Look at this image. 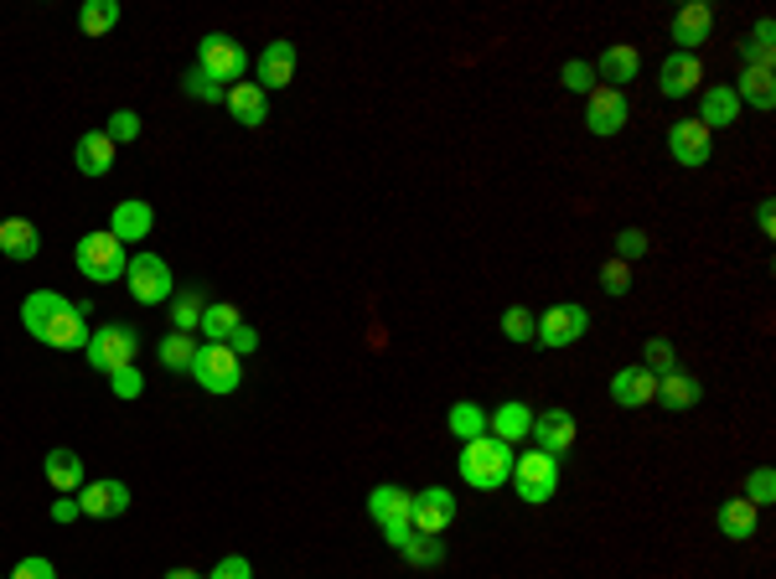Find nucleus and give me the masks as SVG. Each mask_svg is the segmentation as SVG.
Instances as JSON below:
<instances>
[{
    "label": "nucleus",
    "mask_w": 776,
    "mask_h": 579,
    "mask_svg": "<svg viewBox=\"0 0 776 579\" xmlns=\"http://www.w3.org/2000/svg\"><path fill=\"white\" fill-rule=\"evenodd\" d=\"M513 477V445H502L498 435H481L461 445V481L477 492H498Z\"/></svg>",
    "instance_id": "nucleus-1"
},
{
    "label": "nucleus",
    "mask_w": 776,
    "mask_h": 579,
    "mask_svg": "<svg viewBox=\"0 0 776 579\" xmlns=\"http://www.w3.org/2000/svg\"><path fill=\"white\" fill-rule=\"evenodd\" d=\"M73 264H79V275L83 280H94V285H115L124 280V243L109 233V228H99V233H83L79 249H73Z\"/></svg>",
    "instance_id": "nucleus-2"
},
{
    "label": "nucleus",
    "mask_w": 776,
    "mask_h": 579,
    "mask_svg": "<svg viewBox=\"0 0 776 579\" xmlns=\"http://www.w3.org/2000/svg\"><path fill=\"white\" fill-rule=\"evenodd\" d=\"M187 378L198 383V388H207V394H234L243 383V362L223 347V341H202L198 358H192V367H187Z\"/></svg>",
    "instance_id": "nucleus-3"
},
{
    "label": "nucleus",
    "mask_w": 776,
    "mask_h": 579,
    "mask_svg": "<svg viewBox=\"0 0 776 579\" xmlns=\"http://www.w3.org/2000/svg\"><path fill=\"white\" fill-rule=\"evenodd\" d=\"M513 492L523 502H528V507H544V502L554 497L559 492V460L554 456H544V450H523V456H513Z\"/></svg>",
    "instance_id": "nucleus-4"
},
{
    "label": "nucleus",
    "mask_w": 776,
    "mask_h": 579,
    "mask_svg": "<svg viewBox=\"0 0 776 579\" xmlns=\"http://www.w3.org/2000/svg\"><path fill=\"white\" fill-rule=\"evenodd\" d=\"M198 68L207 73L213 83H243L249 79V52H243L234 37H223V32H213V37L198 41Z\"/></svg>",
    "instance_id": "nucleus-5"
},
{
    "label": "nucleus",
    "mask_w": 776,
    "mask_h": 579,
    "mask_svg": "<svg viewBox=\"0 0 776 579\" xmlns=\"http://www.w3.org/2000/svg\"><path fill=\"white\" fill-rule=\"evenodd\" d=\"M140 352V337L135 326H99L94 337H88V347H83V358H88V367H99V373H120V367H130Z\"/></svg>",
    "instance_id": "nucleus-6"
},
{
    "label": "nucleus",
    "mask_w": 776,
    "mask_h": 579,
    "mask_svg": "<svg viewBox=\"0 0 776 579\" xmlns=\"http://www.w3.org/2000/svg\"><path fill=\"white\" fill-rule=\"evenodd\" d=\"M124 285H130V295H135L140 305H166V300L177 295V290H171V264L160 260V254H130Z\"/></svg>",
    "instance_id": "nucleus-7"
},
{
    "label": "nucleus",
    "mask_w": 776,
    "mask_h": 579,
    "mask_svg": "<svg viewBox=\"0 0 776 579\" xmlns=\"http://www.w3.org/2000/svg\"><path fill=\"white\" fill-rule=\"evenodd\" d=\"M590 331V311L580 305V300H559L549 305L544 316H538V347H575L580 337Z\"/></svg>",
    "instance_id": "nucleus-8"
},
{
    "label": "nucleus",
    "mask_w": 776,
    "mask_h": 579,
    "mask_svg": "<svg viewBox=\"0 0 776 579\" xmlns=\"http://www.w3.org/2000/svg\"><path fill=\"white\" fill-rule=\"evenodd\" d=\"M409 522H415V533H425V539L451 533V528H456V492H451V486H425V492H415Z\"/></svg>",
    "instance_id": "nucleus-9"
},
{
    "label": "nucleus",
    "mask_w": 776,
    "mask_h": 579,
    "mask_svg": "<svg viewBox=\"0 0 776 579\" xmlns=\"http://www.w3.org/2000/svg\"><path fill=\"white\" fill-rule=\"evenodd\" d=\"M632 120V104L621 88H606L596 83V94H585V124H590V135H621Z\"/></svg>",
    "instance_id": "nucleus-10"
},
{
    "label": "nucleus",
    "mask_w": 776,
    "mask_h": 579,
    "mask_svg": "<svg viewBox=\"0 0 776 579\" xmlns=\"http://www.w3.org/2000/svg\"><path fill=\"white\" fill-rule=\"evenodd\" d=\"M528 439H534L544 456H570L575 450V439H580V430H575V414L570 409H544V414H534V430H528Z\"/></svg>",
    "instance_id": "nucleus-11"
},
{
    "label": "nucleus",
    "mask_w": 776,
    "mask_h": 579,
    "mask_svg": "<svg viewBox=\"0 0 776 579\" xmlns=\"http://www.w3.org/2000/svg\"><path fill=\"white\" fill-rule=\"evenodd\" d=\"M668 156H673L678 166L699 171V166H709V156H715V135L699 120H673V130H668Z\"/></svg>",
    "instance_id": "nucleus-12"
},
{
    "label": "nucleus",
    "mask_w": 776,
    "mask_h": 579,
    "mask_svg": "<svg viewBox=\"0 0 776 579\" xmlns=\"http://www.w3.org/2000/svg\"><path fill=\"white\" fill-rule=\"evenodd\" d=\"M79 512H83V518H124V512H130V486H124V481H115V477L83 481Z\"/></svg>",
    "instance_id": "nucleus-13"
},
{
    "label": "nucleus",
    "mask_w": 776,
    "mask_h": 579,
    "mask_svg": "<svg viewBox=\"0 0 776 579\" xmlns=\"http://www.w3.org/2000/svg\"><path fill=\"white\" fill-rule=\"evenodd\" d=\"M699 83H704V62L694 52H668L662 68H657V88H662V99H689Z\"/></svg>",
    "instance_id": "nucleus-14"
},
{
    "label": "nucleus",
    "mask_w": 776,
    "mask_h": 579,
    "mask_svg": "<svg viewBox=\"0 0 776 579\" xmlns=\"http://www.w3.org/2000/svg\"><path fill=\"white\" fill-rule=\"evenodd\" d=\"M83 321H88V300H83V305H73V300H68L58 316H52V326L41 331V341H47V347H58V352H83V347H88V337H94Z\"/></svg>",
    "instance_id": "nucleus-15"
},
{
    "label": "nucleus",
    "mask_w": 776,
    "mask_h": 579,
    "mask_svg": "<svg viewBox=\"0 0 776 579\" xmlns=\"http://www.w3.org/2000/svg\"><path fill=\"white\" fill-rule=\"evenodd\" d=\"M590 68H596V83H606V88H621V94H626V83L642 73V52L632 47V41H611V47H606V52H600Z\"/></svg>",
    "instance_id": "nucleus-16"
},
{
    "label": "nucleus",
    "mask_w": 776,
    "mask_h": 579,
    "mask_svg": "<svg viewBox=\"0 0 776 579\" xmlns=\"http://www.w3.org/2000/svg\"><path fill=\"white\" fill-rule=\"evenodd\" d=\"M151 228H156L151 202H140V197L115 202V213H109V233H115L124 249H130V243H140V239H151Z\"/></svg>",
    "instance_id": "nucleus-17"
},
{
    "label": "nucleus",
    "mask_w": 776,
    "mask_h": 579,
    "mask_svg": "<svg viewBox=\"0 0 776 579\" xmlns=\"http://www.w3.org/2000/svg\"><path fill=\"white\" fill-rule=\"evenodd\" d=\"M296 47L290 41H270L264 52H259V62H254V83L270 94V88H290V79H296Z\"/></svg>",
    "instance_id": "nucleus-18"
},
{
    "label": "nucleus",
    "mask_w": 776,
    "mask_h": 579,
    "mask_svg": "<svg viewBox=\"0 0 776 579\" xmlns=\"http://www.w3.org/2000/svg\"><path fill=\"white\" fill-rule=\"evenodd\" d=\"M653 403H662L668 414H689V409H699L704 403V383L694 378V373H662L657 378V394H653Z\"/></svg>",
    "instance_id": "nucleus-19"
},
{
    "label": "nucleus",
    "mask_w": 776,
    "mask_h": 579,
    "mask_svg": "<svg viewBox=\"0 0 776 579\" xmlns=\"http://www.w3.org/2000/svg\"><path fill=\"white\" fill-rule=\"evenodd\" d=\"M709 32H715V5H709V0H689V5L673 16L678 52H694L699 41H709Z\"/></svg>",
    "instance_id": "nucleus-20"
},
{
    "label": "nucleus",
    "mask_w": 776,
    "mask_h": 579,
    "mask_svg": "<svg viewBox=\"0 0 776 579\" xmlns=\"http://www.w3.org/2000/svg\"><path fill=\"white\" fill-rule=\"evenodd\" d=\"M694 120L704 124L709 135H715V130H730V124L740 120L736 88H730V83H709V88H704V99H699V114H694Z\"/></svg>",
    "instance_id": "nucleus-21"
},
{
    "label": "nucleus",
    "mask_w": 776,
    "mask_h": 579,
    "mask_svg": "<svg viewBox=\"0 0 776 579\" xmlns=\"http://www.w3.org/2000/svg\"><path fill=\"white\" fill-rule=\"evenodd\" d=\"M0 254H5V260H16V264L37 260L41 254V228L32 218H0Z\"/></svg>",
    "instance_id": "nucleus-22"
},
{
    "label": "nucleus",
    "mask_w": 776,
    "mask_h": 579,
    "mask_svg": "<svg viewBox=\"0 0 776 579\" xmlns=\"http://www.w3.org/2000/svg\"><path fill=\"white\" fill-rule=\"evenodd\" d=\"M223 104H228L234 124H243V130H259V124L270 120V94H264L259 83H234Z\"/></svg>",
    "instance_id": "nucleus-23"
},
{
    "label": "nucleus",
    "mask_w": 776,
    "mask_h": 579,
    "mask_svg": "<svg viewBox=\"0 0 776 579\" xmlns=\"http://www.w3.org/2000/svg\"><path fill=\"white\" fill-rule=\"evenodd\" d=\"M528 430H534V409H528L523 399H508V403H498V409L487 414V435H498L502 445L528 439Z\"/></svg>",
    "instance_id": "nucleus-24"
},
{
    "label": "nucleus",
    "mask_w": 776,
    "mask_h": 579,
    "mask_svg": "<svg viewBox=\"0 0 776 579\" xmlns=\"http://www.w3.org/2000/svg\"><path fill=\"white\" fill-rule=\"evenodd\" d=\"M657 394V378L647 373V367H621L617 378H611V403H621V409H647Z\"/></svg>",
    "instance_id": "nucleus-25"
},
{
    "label": "nucleus",
    "mask_w": 776,
    "mask_h": 579,
    "mask_svg": "<svg viewBox=\"0 0 776 579\" xmlns=\"http://www.w3.org/2000/svg\"><path fill=\"white\" fill-rule=\"evenodd\" d=\"M409 512H415V492H404V486H373L368 492V518L379 522V528L409 522Z\"/></svg>",
    "instance_id": "nucleus-26"
},
{
    "label": "nucleus",
    "mask_w": 776,
    "mask_h": 579,
    "mask_svg": "<svg viewBox=\"0 0 776 579\" xmlns=\"http://www.w3.org/2000/svg\"><path fill=\"white\" fill-rule=\"evenodd\" d=\"M115 150H120V145L109 141L104 130H88V135L73 145V160H79L83 177H109V171H115Z\"/></svg>",
    "instance_id": "nucleus-27"
},
{
    "label": "nucleus",
    "mask_w": 776,
    "mask_h": 579,
    "mask_svg": "<svg viewBox=\"0 0 776 579\" xmlns=\"http://www.w3.org/2000/svg\"><path fill=\"white\" fill-rule=\"evenodd\" d=\"M756 512L761 507H751L745 497H730V502H719V512H715V522H719V533L730 543H745V539H756Z\"/></svg>",
    "instance_id": "nucleus-28"
},
{
    "label": "nucleus",
    "mask_w": 776,
    "mask_h": 579,
    "mask_svg": "<svg viewBox=\"0 0 776 579\" xmlns=\"http://www.w3.org/2000/svg\"><path fill=\"white\" fill-rule=\"evenodd\" d=\"M62 305H68V295H58V290H32V295L21 300V326L41 341V331L52 326V316H58Z\"/></svg>",
    "instance_id": "nucleus-29"
},
{
    "label": "nucleus",
    "mask_w": 776,
    "mask_h": 579,
    "mask_svg": "<svg viewBox=\"0 0 776 579\" xmlns=\"http://www.w3.org/2000/svg\"><path fill=\"white\" fill-rule=\"evenodd\" d=\"M736 88L740 109H776V73H761V68H740V79L730 83Z\"/></svg>",
    "instance_id": "nucleus-30"
},
{
    "label": "nucleus",
    "mask_w": 776,
    "mask_h": 579,
    "mask_svg": "<svg viewBox=\"0 0 776 579\" xmlns=\"http://www.w3.org/2000/svg\"><path fill=\"white\" fill-rule=\"evenodd\" d=\"M776 26L772 21H756V32L751 41H740V68H761V73H772L776 68Z\"/></svg>",
    "instance_id": "nucleus-31"
},
{
    "label": "nucleus",
    "mask_w": 776,
    "mask_h": 579,
    "mask_svg": "<svg viewBox=\"0 0 776 579\" xmlns=\"http://www.w3.org/2000/svg\"><path fill=\"white\" fill-rule=\"evenodd\" d=\"M41 471H47V481H52L58 492H83V456L79 450H52V456L41 460Z\"/></svg>",
    "instance_id": "nucleus-32"
},
{
    "label": "nucleus",
    "mask_w": 776,
    "mask_h": 579,
    "mask_svg": "<svg viewBox=\"0 0 776 579\" xmlns=\"http://www.w3.org/2000/svg\"><path fill=\"white\" fill-rule=\"evenodd\" d=\"M198 347H202V341L192 337V331H166V337H160V347H156V358H160V367H166V373H187V367H192V358H198Z\"/></svg>",
    "instance_id": "nucleus-33"
},
{
    "label": "nucleus",
    "mask_w": 776,
    "mask_h": 579,
    "mask_svg": "<svg viewBox=\"0 0 776 579\" xmlns=\"http://www.w3.org/2000/svg\"><path fill=\"white\" fill-rule=\"evenodd\" d=\"M445 430L466 445V439H481L487 435V409L481 403H471V399H461V403H451V414H445Z\"/></svg>",
    "instance_id": "nucleus-34"
},
{
    "label": "nucleus",
    "mask_w": 776,
    "mask_h": 579,
    "mask_svg": "<svg viewBox=\"0 0 776 579\" xmlns=\"http://www.w3.org/2000/svg\"><path fill=\"white\" fill-rule=\"evenodd\" d=\"M239 305H228V300H207V311H202V321H198V331L207 341H228V331L239 326Z\"/></svg>",
    "instance_id": "nucleus-35"
},
{
    "label": "nucleus",
    "mask_w": 776,
    "mask_h": 579,
    "mask_svg": "<svg viewBox=\"0 0 776 579\" xmlns=\"http://www.w3.org/2000/svg\"><path fill=\"white\" fill-rule=\"evenodd\" d=\"M115 21H120V0H83V11H79L83 37H104V32H115Z\"/></svg>",
    "instance_id": "nucleus-36"
},
{
    "label": "nucleus",
    "mask_w": 776,
    "mask_h": 579,
    "mask_svg": "<svg viewBox=\"0 0 776 579\" xmlns=\"http://www.w3.org/2000/svg\"><path fill=\"white\" fill-rule=\"evenodd\" d=\"M202 311H207V295H202V290H177V295H171V331H198Z\"/></svg>",
    "instance_id": "nucleus-37"
},
{
    "label": "nucleus",
    "mask_w": 776,
    "mask_h": 579,
    "mask_svg": "<svg viewBox=\"0 0 776 579\" xmlns=\"http://www.w3.org/2000/svg\"><path fill=\"white\" fill-rule=\"evenodd\" d=\"M502 337L508 341H534L538 337V316L528 311V305H508V311H502Z\"/></svg>",
    "instance_id": "nucleus-38"
},
{
    "label": "nucleus",
    "mask_w": 776,
    "mask_h": 579,
    "mask_svg": "<svg viewBox=\"0 0 776 579\" xmlns=\"http://www.w3.org/2000/svg\"><path fill=\"white\" fill-rule=\"evenodd\" d=\"M398 554L415 564V569H435V564H445V543H440V539H425V533H419V539H409L404 548H398Z\"/></svg>",
    "instance_id": "nucleus-39"
},
{
    "label": "nucleus",
    "mask_w": 776,
    "mask_h": 579,
    "mask_svg": "<svg viewBox=\"0 0 776 579\" xmlns=\"http://www.w3.org/2000/svg\"><path fill=\"white\" fill-rule=\"evenodd\" d=\"M642 367H647L653 378H662V373H673V367H678L673 341H668V337H653V341H647V347H642Z\"/></svg>",
    "instance_id": "nucleus-40"
},
{
    "label": "nucleus",
    "mask_w": 776,
    "mask_h": 579,
    "mask_svg": "<svg viewBox=\"0 0 776 579\" xmlns=\"http://www.w3.org/2000/svg\"><path fill=\"white\" fill-rule=\"evenodd\" d=\"M181 88H187V99H202V104H223V99H228V88H223V83H213L202 68L181 73Z\"/></svg>",
    "instance_id": "nucleus-41"
},
{
    "label": "nucleus",
    "mask_w": 776,
    "mask_h": 579,
    "mask_svg": "<svg viewBox=\"0 0 776 579\" xmlns=\"http://www.w3.org/2000/svg\"><path fill=\"white\" fill-rule=\"evenodd\" d=\"M745 502H751V507H772L776 502V471L772 466H756V471L745 477Z\"/></svg>",
    "instance_id": "nucleus-42"
},
{
    "label": "nucleus",
    "mask_w": 776,
    "mask_h": 579,
    "mask_svg": "<svg viewBox=\"0 0 776 579\" xmlns=\"http://www.w3.org/2000/svg\"><path fill=\"white\" fill-rule=\"evenodd\" d=\"M559 83L570 88V94H596V68L585 58H570L564 68H559Z\"/></svg>",
    "instance_id": "nucleus-43"
},
{
    "label": "nucleus",
    "mask_w": 776,
    "mask_h": 579,
    "mask_svg": "<svg viewBox=\"0 0 776 579\" xmlns=\"http://www.w3.org/2000/svg\"><path fill=\"white\" fill-rule=\"evenodd\" d=\"M600 290H606V295H626V290H632V264H621V260H606L600 264Z\"/></svg>",
    "instance_id": "nucleus-44"
},
{
    "label": "nucleus",
    "mask_w": 776,
    "mask_h": 579,
    "mask_svg": "<svg viewBox=\"0 0 776 579\" xmlns=\"http://www.w3.org/2000/svg\"><path fill=\"white\" fill-rule=\"evenodd\" d=\"M104 135H109L115 145L140 141V114H135V109H115V114H109V130H104Z\"/></svg>",
    "instance_id": "nucleus-45"
},
{
    "label": "nucleus",
    "mask_w": 776,
    "mask_h": 579,
    "mask_svg": "<svg viewBox=\"0 0 776 579\" xmlns=\"http://www.w3.org/2000/svg\"><path fill=\"white\" fill-rule=\"evenodd\" d=\"M109 388H115V399H140L145 394V378H140V367H120V373H109Z\"/></svg>",
    "instance_id": "nucleus-46"
},
{
    "label": "nucleus",
    "mask_w": 776,
    "mask_h": 579,
    "mask_svg": "<svg viewBox=\"0 0 776 579\" xmlns=\"http://www.w3.org/2000/svg\"><path fill=\"white\" fill-rule=\"evenodd\" d=\"M223 347H228V352H234V358H249V352H259V331L254 326H249V321H239V326H234V331H228V341H223Z\"/></svg>",
    "instance_id": "nucleus-47"
},
{
    "label": "nucleus",
    "mask_w": 776,
    "mask_h": 579,
    "mask_svg": "<svg viewBox=\"0 0 776 579\" xmlns=\"http://www.w3.org/2000/svg\"><path fill=\"white\" fill-rule=\"evenodd\" d=\"M642 254H647V233H642V228H621L617 233V260L632 264V260H642Z\"/></svg>",
    "instance_id": "nucleus-48"
},
{
    "label": "nucleus",
    "mask_w": 776,
    "mask_h": 579,
    "mask_svg": "<svg viewBox=\"0 0 776 579\" xmlns=\"http://www.w3.org/2000/svg\"><path fill=\"white\" fill-rule=\"evenodd\" d=\"M207 579H254V564L243 559V554H228V559H218L207 569Z\"/></svg>",
    "instance_id": "nucleus-49"
},
{
    "label": "nucleus",
    "mask_w": 776,
    "mask_h": 579,
    "mask_svg": "<svg viewBox=\"0 0 776 579\" xmlns=\"http://www.w3.org/2000/svg\"><path fill=\"white\" fill-rule=\"evenodd\" d=\"M5 579H58V569H52V559H41V554H26Z\"/></svg>",
    "instance_id": "nucleus-50"
},
{
    "label": "nucleus",
    "mask_w": 776,
    "mask_h": 579,
    "mask_svg": "<svg viewBox=\"0 0 776 579\" xmlns=\"http://www.w3.org/2000/svg\"><path fill=\"white\" fill-rule=\"evenodd\" d=\"M73 518H83L79 497H58V502H52V522H73Z\"/></svg>",
    "instance_id": "nucleus-51"
},
{
    "label": "nucleus",
    "mask_w": 776,
    "mask_h": 579,
    "mask_svg": "<svg viewBox=\"0 0 776 579\" xmlns=\"http://www.w3.org/2000/svg\"><path fill=\"white\" fill-rule=\"evenodd\" d=\"M383 539L394 543V548H404V543L415 539V522H394V528H383Z\"/></svg>",
    "instance_id": "nucleus-52"
},
{
    "label": "nucleus",
    "mask_w": 776,
    "mask_h": 579,
    "mask_svg": "<svg viewBox=\"0 0 776 579\" xmlns=\"http://www.w3.org/2000/svg\"><path fill=\"white\" fill-rule=\"evenodd\" d=\"M772 207H776V202H761V207H756V222H761V233H766V239L776 233V213H772Z\"/></svg>",
    "instance_id": "nucleus-53"
},
{
    "label": "nucleus",
    "mask_w": 776,
    "mask_h": 579,
    "mask_svg": "<svg viewBox=\"0 0 776 579\" xmlns=\"http://www.w3.org/2000/svg\"><path fill=\"white\" fill-rule=\"evenodd\" d=\"M166 579H207V575H198V569H171Z\"/></svg>",
    "instance_id": "nucleus-54"
}]
</instances>
